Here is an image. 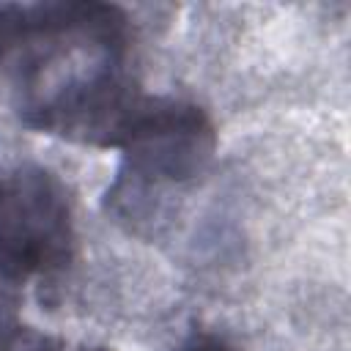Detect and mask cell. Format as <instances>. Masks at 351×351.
<instances>
[{
  "mask_svg": "<svg viewBox=\"0 0 351 351\" xmlns=\"http://www.w3.org/2000/svg\"><path fill=\"white\" fill-rule=\"evenodd\" d=\"M126 41L115 5H0V88L27 126L118 145L143 101L121 74Z\"/></svg>",
  "mask_w": 351,
  "mask_h": 351,
  "instance_id": "6da1fadb",
  "label": "cell"
},
{
  "mask_svg": "<svg viewBox=\"0 0 351 351\" xmlns=\"http://www.w3.org/2000/svg\"><path fill=\"white\" fill-rule=\"evenodd\" d=\"M69 208L44 173H0V280L66 263Z\"/></svg>",
  "mask_w": 351,
  "mask_h": 351,
  "instance_id": "7a4b0ae2",
  "label": "cell"
},
{
  "mask_svg": "<svg viewBox=\"0 0 351 351\" xmlns=\"http://www.w3.org/2000/svg\"><path fill=\"white\" fill-rule=\"evenodd\" d=\"M181 351H236V348H233L228 340L217 337V335L200 332V335H192V337L181 346Z\"/></svg>",
  "mask_w": 351,
  "mask_h": 351,
  "instance_id": "3957f363",
  "label": "cell"
}]
</instances>
